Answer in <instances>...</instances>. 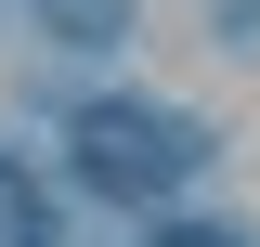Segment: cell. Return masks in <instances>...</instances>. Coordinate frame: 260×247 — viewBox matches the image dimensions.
I'll return each mask as SVG.
<instances>
[{
	"instance_id": "7a4b0ae2",
	"label": "cell",
	"mask_w": 260,
	"mask_h": 247,
	"mask_svg": "<svg viewBox=\"0 0 260 247\" xmlns=\"http://www.w3.org/2000/svg\"><path fill=\"white\" fill-rule=\"evenodd\" d=\"M0 247H52V208H39V182L0 156Z\"/></svg>"
},
{
	"instance_id": "3957f363",
	"label": "cell",
	"mask_w": 260,
	"mask_h": 247,
	"mask_svg": "<svg viewBox=\"0 0 260 247\" xmlns=\"http://www.w3.org/2000/svg\"><path fill=\"white\" fill-rule=\"evenodd\" d=\"M39 26H65V39H104V26H117V0H39Z\"/></svg>"
},
{
	"instance_id": "277c9868",
	"label": "cell",
	"mask_w": 260,
	"mask_h": 247,
	"mask_svg": "<svg viewBox=\"0 0 260 247\" xmlns=\"http://www.w3.org/2000/svg\"><path fill=\"white\" fill-rule=\"evenodd\" d=\"M156 247H234V234H156Z\"/></svg>"
},
{
	"instance_id": "6da1fadb",
	"label": "cell",
	"mask_w": 260,
	"mask_h": 247,
	"mask_svg": "<svg viewBox=\"0 0 260 247\" xmlns=\"http://www.w3.org/2000/svg\"><path fill=\"white\" fill-rule=\"evenodd\" d=\"M78 169L104 195H156L195 169V130L182 117H143V104H78Z\"/></svg>"
}]
</instances>
